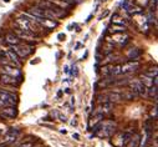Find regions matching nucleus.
<instances>
[{"instance_id": "12", "label": "nucleus", "mask_w": 158, "mask_h": 147, "mask_svg": "<svg viewBox=\"0 0 158 147\" xmlns=\"http://www.w3.org/2000/svg\"><path fill=\"white\" fill-rule=\"evenodd\" d=\"M128 35H123V34H116V35H113L112 38H111V40L113 41V43H120V44H126L127 41H128Z\"/></svg>"}, {"instance_id": "18", "label": "nucleus", "mask_w": 158, "mask_h": 147, "mask_svg": "<svg viewBox=\"0 0 158 147\" xmlns=\"http://www.w3.org/2000/svg\"><path fill=\"white\" fill-rule=\"evenodd\" d=\"M112 23H113L114 25H125V24H126V20L122 19L118 14H114V15L112 16Z\"/></svg>"}, {"instance_id": "17", "label": "nucleus", "mask_w": 158, "mask_h": 147, "mask_svg": "<svg viewBox=\"0 0 158 147\" xmlns=\"http://www.w3.org/2000/svg\"><path fill=\"white\" fill-rule=\"evenodd\" d=\"M139 80H141V82H142L147 89H148V87H151V86H153V79H152V78H149V76H147L146 74H143Z\"/></svg>"}, {"instance_id": "14", "label": "nucleus", "mask_w": 158, "mask_h": 147, "mask_svg": "<svg viewBox=\"0 0 158 147\" xmlns=\"http://www.w3.org/2000/svg\"><path fill=\"white\" fill-rule=\"evenodd\" d=\"M112 108H113V103H112V102H110V101H103V102H101V105H100V107H98V110H97V112H98V114L110 112Z\"/></svg>"}, {"instance_id": "25", "label": "nucleus", "mask_w": 158, "mask_h": 147, "mask_svg": "<svg viewBox=\"0 0 158 147\" xmlns=\"http://www.w3.org/2000/svg\"><path fill=\"white\" fill-rule=\"evenodd\" d=\"M34 146H35V142L34 141H25L19 147H34Z\"/></svg>"}, {"instance_id": "29", "label": "nucleus", "mask_w": 158, "mask_h": 147, "mask_svg": "<svg viewBox=\"0 0 158 147\" xmlns=\"http://www.w3.org/2000/svg\"><path fill=\"white\" fill-rule=\"evenodd\" d=\"M106 15H108V11H105V13H103V14H102V15L100 16V19H102V18H105Z\"/></svg>"}, {"instance_id": "9", "label": "nucleus", "mask_w": 158, "mask_h": 147, "mask_svg": "<svg viewBox=\"0 0 158 147\" xmlns=\"http://www.w3.org/2000/svg\"><path fill=\"white\" fill-rule=\"evenodd\" d=\"M18 135H19V130L16 128H10L3 137V143L4 145H10L11 142H14L16 138H18Z\"/></svg>"}, {"instance_id": "23", "label": "nucleus", "mask_w": 158, "mask_h": 147, "mask_svg": "<svg viewBox=\"0 0 158 147\" xmlns=\"http://www.w3.org/2000/svg\"><path fill=\"white\" fill-rule=\"evenodd\" d=\"M157 72H158V71H157V67L154 66L153 69H149V71H147V72H146V75L153 79V76H157Z\"/></svg>"}, {"instance_id": "11", "label": "nucleus", "mask_w": 158, "mask_h": 147, "mask_svg": "<svg viewBox=\"0 0 158 147\" xmlns=\"http://www.w3.org/2000/svg\"><path fill=\"white\" fill-rule=\"evenodd\" d=\"M3 71H4V74H8V75H11V76H15V78L20 76L19 67L13 66V65H4L3 66Z\"/></svg>"}, {"instance_id": "28", "label": "nucleus", "mask_w": 158, "mask_h": 147, "mask_svg": "<svg viewBox=\"0 0 158 147\" xmlns=\"http://www.w3.org/2000/svg\"><path fill=\"white\" fill-rule=\"evenodd\" d=\"M59 39H60V40L65 39V35H64V34H59Z\"/></svg>"}, {"instance_id": "1", "label": "nucleus", "mask_w": 158, "mask_h": 147, "mask_svg": "<svg viewBox=\"0 0 158 147\" xmlns=\"http://www.w3.org/2000/svg\"><path fill=\"white\" fill-rule=\"evenodd\" d=\"M37 5L41 6V8H44V9L50 10V11L54 14L55 18H62V16H65L64 9H61L60 6H57L56 4H54L52 2H50V0H39Z\"/></svg>"}, {"instance_id": "6", "label": "nucleus", "mask_w": 158, "mask_h": 147, "mask_svg": "<svg viewBox=\"0 0 158 147\" xmlns=\"http://www.w3.org/2000/svg\"><path fill=\"white\" fill-rule=\"evenodd\" d=\"M10 50H13L18 56L20 57H27L31 52H32V48L26 45V44H18V45H13L10 46Z\"/></svg>"}, {"instance_id": "13", "label": "nucleus", "mask_w": 158, "mask_h": 147, "mask_svg": "<svg viewBox=\"0 0 158 147\" xmlns=\"http://www.w3.org/2000/svg\"><path fill=\"white\" fill-rule=\"evenodd\" d=\"M139 140H141V136L138 133L131 135L128 142L126 143V147H138L139 146Z\"/></svg>"}, {"instance_id": "22", "label": "nucleus", "mask_w": 158, "mask_h": 147, "mask_svg": "<svg viewBox=\"0 0 158 147\" xmlns=\"http://www.w3.org/2000/svg\"><path fill=\"white\" fill-rule=\"evenodd\" d=\"M103 119V114H98V112H96V116L91 120V125H95V124H97L100 120H102Z\"/></svg>"}, {"instance_id": "24", "label": "nucleus", "mask_w": 158, "mask_h": 147, "mask_svg": "<svg viewBox=\"0 0 158 147\" xmlns=\"http://www.w3.org/2000/svg\"><path fill=\"white\" fill-rule=\"evenodd\" d=\"M102 75L103 76H107V75H111V65H107V66H103L102 67Z\"/></svg>"}, {"instance_id": "19", "label": "nucleus", "mask_w": 158, "mask_h": 147, "mask_svg": "<svg viewBox=\"0 0 158 147\" xmlns=\"http://www.w3.org/2000/svg\"><path fill=\"white\" fill-rule=\"evenodd\" d=\"M110 31L111 32H123V31H126V27L123 25H112Z\"/></svg>"}, {"instance_id": "16", "label": "nucleus", "mask_w": 158, "mask_h": 147, "mask_svg": "<svg viewBox=\"0 0 158 147\" xmlns=\"http://www.w3.org/2000/svg\"><path fill=\"white\" fill-rule=\"evenodd\" d=\"M142 55V50H139V49H132V50H130V52L127 54V57L130 59V60H136V59H138L139 56Z\"/></svg>"}, {"instance_id": "15", "label": "nucleus", "mask_w": 158, "mask_h": 147, "mask_svg": "<svg viewBox=\"0 0 158 147\" xmlns=\"http://www.w3.org/2000/svg\"><path fill=\"white\" fill-rule=\"evenodd\" d=\"M5 43L9 44L10 46H13V45H18V44H20V39L18 38L15 34H8V35L5 36Z\"/></svg>"}, {"instance_id": "26", "label": "nucleus", "mask_w": 158, "mask_h": 147, "mask_svg": "<svg viewBox=\"0 0 158 147\" xmlns=\"http://www.w3.org/2000/svg\"><path fill=\"white\" fill-rule=\"evenodd\" d=\"M147 3H148V0H139V4H141V5H143V6H146V5H147Z\"/></svg>"}, {"instance_id": "8", "label": "nucleus", "mask_w": 158, "mask_h": 147, "mask_svg": "<svg viewBox=\"0 0 158 147\" xmlns=\"http://www.w3.org/2000/svg\"><path fill=\"white\" fill-rule=\"evenodd\" d=\"M138 67H139V64L136 60L135 61L125 62L123 65H121V74H123V75H127V74H131V72L137 71Z\"/></svg>"}, {"instance_id": "27", "label": "nucleus", "mask_w": 158, "mask_h": 147, "mask_svg": "<svg viewBox=\"0 0 158 147\" xmlns=\"http://www.w3.org/2000/svg\"><path fill=\"white\" fill-rule=\"evenodd\" d=\"M156 110H157V107H154V108H153V111H152V115L154 116V119L157 117V111H156Z\"/></svg>"}, {"instance_id": "31", "label": "nucleus", "mask_w": 158, "mask_h": 147, "mask_svg": "<svg viewBox=\"0 0 158 147\" xmlns=\"http://www.w3.org/2000/svg\"><path fill=\"white\" fill-rule=\"evenodd\" d=\"M101 2H106V0H101Z\"/></svg>"}, {"instance_id": "7", "label": "nucleus", "mask_w": 158, "mask_h": 147, "mask_svg": "<svg viewBox=\"0 0 158 147\" xmlns=\"http://www.w3.org/2000/svg\"><path fill=\"white\" fill-rule=\"evenodd\" d=\"M15 35L20 40H26V41H37L40 39V36H39L36 32H30V31H25V30H21V29H16L15 30Z\"/></svg>"}, {"instance_id": "4", "label": "nucleus", "mask_w": 158, "mask_h": 147, "mask_svg": "<svg viewBox=\"0 0 158 147\" xmlns=\"http://www.w3.org/2000/svg\"><path fill=\"white\" fill-rule=\"evenodd\" d=\"M130 89L138 96H146L147 95V87L141 82L139 79H132L128 81Z\"/></svg>"}, {"instance_id": "3", "label": "nucleus", "mask_w": 158, "mask_h": 147, "mask_svg": "<svg viewBox=\"0 0 158 147\" xmlns=\"http://www.w3.org/2000/svg\"><path fill=\"white\" fill-rule=\"evenodd\" d=\"M114 131H116V122L106 121V122H101V127L97 133L100 137H110L114 133Z\"/></svg>"}, {"instance_id": "10", "label": "nucleus", "mask_w": 158, "mask_h": 147, "mask_svg": "<svg viewBox=\"0 0 158 147\" xmlns=\"http://www.w3.org/2000/svg\"><path fill=\"white\" fill-rule=\"evenodd\" d=\"M0 82H3L5 85H18L19 80L15 76L8 75V74H2V75H0Z\"/></svg>"}, {"instance_id": "30", "label": "nucleus", "mask_w": 158, "mask_h": 147, "mask_svg": "<svg viewBox=\"0 0 158 147\" xmlns=\"http://www.w3.org/2000/svg\"><path fill=\"white\" fill-rule=\"evenodd\" d=\"M5 2H6V3H9V2H10V0H5Z\"/></svg>"}, {"instance_id": "21", "label": "nucleus", "mask_w": 158, "mask_h": 147, "mask_svg": "<svg viewBox=\"0 0 158 147\" xmlns=\"http://www.w3.org/2000/svg\"><path fill=\"white\" fill-rule=\"evenodd\" d=\"M121 74V65H116V66H111V75H120Z\"/></svg>"}, {"instance_id": "2", "label": "nucleus", "mask_w": 158, "mask_h": 147, "mask_svg": "<svg viewBox=\"0 0 158 147\" xmlns=\"http://www.w3.org/2000/svg\"><path fill=\"white\" fill-rule=\"evenodd\" d=\"M18 102V96L14 92H9L0 89V107L3 106H15Z\"/></svg>"}, {"instance_id": "5", "label": "nucleus", "mask_w": 158, "mask_h": 147, "mask_svg": "<svg viewBox=\"0 0 158 147\" xmlns=\"http://www.w3.org/2000/svg\"><path fill=\"white\" fill-rule=\"evenodd\" d=\"M18 116L16 106H3L0 107V117L4 120H13Z\"/></svg>"}, {"instance_id": "20", "label": "nucleus", "mask_w": 158, "mask_h": 147, "mask_svg": "<svg viewBox=\"0 0 158 147\" xmlns=\"http://www.w3.org/2000/svg\"><path fill=\"white\" fill-rule=\"evenodd\" d=\"M147 94L151 96V97H154V100H157V86L153 85L149 87V90H147Z\"/></svg>"}]
</instances>
